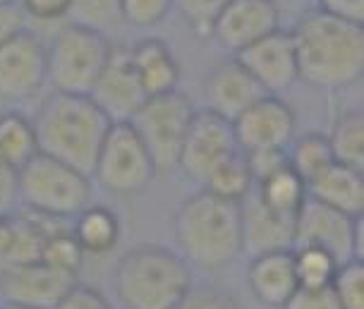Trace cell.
<instances>
[{"instance_id":"6da1fadb","label":"cell","mask_w":364,"mask_h":309,"mask_svg":"<svg viewBox=\"0 0 364 309\" xmlns=\"http://www.w3.org/2000/svg\"><path fill=\"white\" fill-rule=\"evenodd\" d=\"M292 34L297 75L316 89H346L364 75V24L311 10Z\"/></svg>"},{"instance_id":"7a4b0ae2","label":"cell","mask_w":364,"mask_h":309,"mask_svg":"<svg viewBox=\"0 0 364 309\" xmlns=\"http://www.w3.org/2000/svg\"><path fill=\"white\" fill-rule=\"evenodd\" d=\"M173 233L178 254L190 266L223 271L242 254L240 204L206 190L194 192L175 211Z\"/></svg>"},{"instance_id":"3957f363","label":"cell","mask_w":364,"mask_h":309,"mask_svg":"<svg viewBox=\"0 0 364 309\" xmlns=\"http://www.w3.org/2000/svg\"><path fill=\"white\" fill-rule=\"evenodd\" d=\"M110 125L113 122L89 96L53 92L41 103L34 118L38 151L91 178Z\"/></svg>"},{"instance_id":"277c9868","label":"cell","mask_w":364,"mask_h":309,"mask_svg":"<svg viewBox=\"0 0 364 309\" xmlns=\"http://www.w3.org/2000/svg\"><path fill=\"white\" fill-rule=\"evenodd\" d=\"M113 288L125 309H175L192 288L190 264L161 244H139L122 254Z\"/></svg>"},{"instance_id":"5b68a950","label":"cell","mask_w":364,"mask_h":309,"mask_svg":"<svg viewBox=\"0 0 364 309\" xmlns=\"http://www.w3.org/2000/svg\"><path fill=\"white\" fill-rule=\"evenodd\" d=\"M15 175L17 199L29 211L68 221L91 204V178L48 153L38 151Z\"/></svg>"},{"instance_id":"8992f818","label":"cell","mask_w":364,"mask_h":309,"mask_svg":"<svg viewBox=\"0 0 364 309\" xmlns=\"http://www.w3.org/2000/svg\"><path fill=\"white\" fill-rule=\"evenodd\" d=\"M110 46L103 31L68 24L46 46V80L53 92L89 96L106 65Z\"/></svg>"},{"instance_id":"52a82bcc","label":"cell","mask_w":364,"mask_h":309,"mask_svg":"<svg viewBox=\"0 0 364 309\" xmlns=\"http://www.w3.org/2000/svg\"><path fill=\"white\" fill-rule=\"evenodd\" d=\"M197 113L190 96L182 92H168L149 96L139 111L129 118V125L146 146L156 173H171L178 166L180 146L185 139L190 122Z\"/></svg>"},{"instance_id":"ba28073f","label":"cell","mask_w":364,"mask_h":309,"mask_svg":"<svg viewBox=\"0 0 364 309\" xmlns=\"http://www.w3.org/2000/svg\"><path fill=\"white\" fill-rule=\"evenodd\" d=\"M156 178V166L129 122H113L96 156L91 180L110 195L129 197L146 190Z\"/></svg>"},{"instance_id":"9c48e42d","label":"cell","mask_w":364,"mask_h":309,"mask_svg":"<svg viewBox=\"0 0 364 309\" xmlns=\"http://www.w3.org/2000/svg\"><path fill=\"white\" fill-rule=\"evenodd\" d=\"M326 249L338 261H364L362 218L346 216L331 206L307 197L295 216V244Z\"/></svg>"},{"instance_id":"30bf717a","label":"cell","mask_w":364,"mask_h":309,"mask_svg":"<svg viewBox=\"0 0 364 309\" xmlns=\"http://www.w3.org/2000/svg\"><path fill=\"white\" fill-rule=\"evenodd\" d=\"M237 151L240 146L230 122L204 108V111L194 113L190 130L182 139L175 170H180L187 183L197 185L201 190L211 173Z\"/></svg>"},{"instance_id":"8fae6325","label":"cell","mask_w":364,"mask_h":309,"mask_svg":"<svg viewBox=\"0 0 364 309\" xmlns=\"http://www.w3.org/2000/svg\"><path fill=\"white\" fill-rule=\"evenodd\" d=\"M77 283V276L46 261L0 264V300L3 305L53 309Z\"/></svg>"},{"instance_id":"7c38bea8","label":"cell","mask_w":364,"mask_h":309,"mask_svg":"<svg viewBox=\"0 0 364 309\" xmlns=\"http://www.w3.org/2000/svg\"><path fill=\"white\" fill-rule=\"evenodd\" d=\"M46 46L34 31L22 29L0 46V103H22L46 85Z\"/></svg>"},{"instance_id":"4fadbf2b","label":"cell","mask_w":364,"mask_h":309,"mask_svg":"<svg viewBox=\"0 0 364 309\" xmlns=\"http://www.w3.org/2000/svg\"><path fill=\"white\" fill-rule=\"evenodd\" d=\"M230 125L242 153L288 149L295 139V113L278 94L262 96Z\"/></svg>"},{"instance_id":"5bb4252c","label":"cell","mask_w":364,"mask_h":309,"mask_svg":"<svg viewBox=\"0 0 364 309\" xmlns=\"http://www.w3.org/2000/svg\"><path fill=\"white\" fill-rule=\"evenodd\" d=\"M89 99L101 108L110 122H129L141 103L149 99L132 67L127 46H122V43L110 46V55L99 80L91 87Z\"/></svg>"},{"instance_id":"9a60e30c","label":"cell","mask_w":364,"mask_h":309,"mask_svg":"<svg viewBox=\"0 0 364 309\" xmlns=\"http://www.w3.org/2000/svg\"><path fill=\"white\" fill-rule=\"evenodd\" d=\"M276 29H281L276 0H230L216 17L209 36L223 50L237 55Z\"/></svg>"},{"instance_id":"2e32d148","label":"cell","mask_w":364,"mask_h":309,"mask_svg":"<svg viewBox=\"0 0 364 309\" xmlns=\"http://www.w3.org/2000/svg\"><path fill=\"white\" fill-rule=\"evenodd\" d=\"M266 94H283L300 80L290 31L276 29L235 55Z\"/></svg>"},{"instance_id":"e0dca14e","label":"cell","mask_w":364,"mask_h":309,"mask_svg":"<svg viewBox=\"0 0 364 309\" xmlns=\"http://www.w3.org/2000/svg\"><path fill=\"white\" fill-rule=\"evenodd\" d=\"M262 96H266L262 85L247 72L237 58L218 63L204 80L206 111L216 113L218 118L228 122H232L237 115H242Z\"/></svg>"},{"instance_id":"ac0fdd59","label":"cell","mask_w":364,"mask_h":309,"mask_svg":"<svg viewBox=\"0 0 364 309\" xmlns=\"http://www.w3.org/2000/svg\"><path fill=\"white\" fill-rule=\"evenodd\" d=\"M240 216H242V252L257 256L276 249H292L295 218L278 216L266 209L255 190L240 202Z\"/></svg>"},{"instance_id":"d6986e66","label":"cell","mask_w":364,"mask_h":309,"mask_svg":"<svg viewBox=\"0 0 364 309\" xmlns=\"http://www.w3.org/2000/svg\"><path fill=\"white\" fill-rule=\"evenodd\" d=\"M247 283H250L255 298L271 309H281L290 295L297 291L295 264H292V249H276L252 256L247 269Z\"/></svg>"},{"instance_id":"ffe728a7","label":"cell","mask_w":364,"mask_h":309,"mask_svg":"<svg viewBox=\"0 0 364 309\" xmlns=\"http://www.w3.org/2000/svg\"><path fill=\"white\" fill-rule=\"evenodd\" d=\"M307 197L346 216H364V173L333 163L307 185Z\"/></svg>"},{"instance_id":"44dd1931","label":"cell","mask_w":364,"mask_h":309,"mask_svg":"<svg viewBox=\"0 0 364 309\" xmlns=\"http://www.w3.org/2000/svg\"><path fill=\"white\" fill-rule=\"evenodd\" d=\"M129 60L146 96H159L178 89L180 65L173 50L161 38H141L129 48Z\"/></svg>"},{"instance_id":"7402d4cb","label":"cell","mask_w":364,"mask_h":309,"mask_svg":"<svg viewBox=\"0 0 364 309\" xmlns=\"http://www.w3.org/2000/svg\"><path fill=\"white\" fill-rule=\"evenodd\" d=\"M70 233L84 254H108L120 242V218L101 204H89L75 216Z\"/></svg>"},{"instance_id":"603a6c76","label":"cell","mask_w":364,"mask_h":309,"mask_svg":"<svg viewBox=\"0 0 364 309\" xmlns=\"http://www.w3.org/2000/svg\"><path fill=\"white\" fill-rule=\"evenodd\" d=\"M255 195L273 214L295 218L297 211L302 209L304 199H307V183L290 166H283L281 170L259 180L255 185Z\"/></svg>"},{"instance_id":"cb8c5ba5","label":"cell","mask_w":364,"mask_h":309,"mask_svg":"<svg viewBox=\"0 0 364 309\" xmlns=\"http://www.w3.org/2000/svg\"><path fill=\"white\" fill-rule=\"evenodd\" d=\"M36 153L38 139L34 120H29L22 111L0 113V161L17 173Z\"/></svg>"},{"instance_id":"d4e9b609","label":"cell","mask_w":364,"mask_h":309,"mask_svg":"<svg viewBox=\"0 0 364 309\" xmlns=\"http://www.w3.org/2000/svg\"><path fill=\"white\" fill-rule=\"evenodd\" d=\"M333 161L364 173V118L362 111H343L328 134Z\"/></svg>"},{"instance_id":"484cf974","label":"cell","mask_w":364,"mask_h":309,"mask_svg":"<svg viewBox=\"0 0 364 309\" xmlns=\"http://www.w3.org/2000/svg\"><path fill=\"white\" fill-rule=\"evenodd\" d=\"M285 151H288V166L307 185L321 175L328 166L336 163L333 153H331L328 137L321 132H307L302 137H295Z\"/></svg>"},{"instance_id":"4316f807","label":"cell","mask_w":364,"mask_h":309,"mask_svg":"<svg viewBox=\"0 0 364 309\" xmlns=\"http://www.w3.org/2000/svg\"><path fill=\"white\" fill-rule=\"evenodd\" d=\"M206 192L216 195L228 202H242V199L255 190V175H252L250 161L242 151L232 153L230 158H225L216 170L211 173L209 180L204 183Z\"/></svg>"},{"instance_id":"83f0119b","label":"cell","mask_w":364,"mask_h":309,"mask_svg":"<svg viewBox=\"0 0 364 309\" xmlns=\"http://www.w3.org/2000/svg\"><path fill=\"white\" fill-rule=\"evenodd\" d=\"M292 264H295V276L300 288H326L331 286L333 276L341 266V261L326 249L309 247V244H297L292 247Z\"/></svg>"},{"instance_id":"f1b7e54d","label":"cell","mask_w":364,"mask_h":309,"mask_svg":"<svg viewBox=\"0 0 364 309\" xmlns=\"http://www.w3.org/2000/svg\"><path fill=\"white\" fill-rule=\"evenodd\" d=\"M68 19L70 24H80V27L108 34L122 24L120 0H70Z\"/></svg>"},{"instance_id":"f546056e","label":"cell","mask_w":364,"mask_h":309,"mask_svg":"<svg viewBox=\"0 0 364 309\" xmlns=\"http://www.w3.org/2000/svg\"><path fill=\"white\" fill-rule=\"evenodd\" d=\"M341 309H364V261H346L331 281Z\"/></svg>"},{"instance_id":"4dcf8cb0","label":"cell","mask_w":364,"mask_h":309,"mask_svg":"<svg viewBox=\"0 0 364 309\" xmlns=\"http://www.w3.org/2000/svg\"><path fill=\"white\" fill-rule=\"evenodd\" d=\"M82 256H84V252L80 249V244H77L73 233L65 228V230H60V233L50 235L48 240H46L43 252H41V261L60 269V271H68V273L77 276L80 273V266H82Z\"/></svg>"},{"instance_id":"1f68e13d","label":"cell","mask_w":364,"mask_h":309,"mask_svg":"<svg viewBox=\"0 0 364 309\" xmlns=\"http://www.w3.org/2000/svg\"><path fill=\"white\" fill-rule=\"evenodd\" d=\"M173 10V0H120V19L134 29L161 24Z\"/></svg>"},{"instance_id":"d6a6232c","label":"cell","mask_w":364,"mask_h":309,"mask_svg":"<svg viewBox=\"0 0 364 309\" xmlns=\"http://www.w3.org/2000/svg\"><path fill=\"white\" fill-rule=\"evenodd\" d=\"M228 3L230 0H173V8L180 12L192 31H197L199 36H209L213 22Z\"/></svg>"},{"instance_id":"836d02e7","label":"cell","mask_w":364,"mask_h":309,"mask_svg":"<svg viewBox=\"0 0 364 309\" xmlns=\"http://www.w3.org/2000/svg\"><path fill=\"white\" fill-rule=\"evenodd\" d=\"M281 309H341L331 286L326 288H297Z\"/></svg>"},{"instance_id":"e575fe53","label":"cell","mask_w":364,"mask_h":309,"mask_svg":"<svg viewBox=\"0 0 364 309\" xmlns=\"http://www.w3.org/2000/svg\"><path fill=\"white\" fill-rule=\"evenodd\" d=\"M53 309H110V302L96 288L84 286V283L77 281Z\"/></svg>"},{"instance_id":"d590c367","label":"cell","mask_w":364,"mask_h":309,"mask_svg":"<svg viewBox=\"0 0 364 309\" xmlns=\"http://www.w3.org/2000/svg\"><path fill=\"white\" fill-rule=\"evenodd\" d=\"M175 309H242L235 298L218 291H192L182 298Z\"/></svg>"},{"instance_id":"8d00e7d4","label":"cell","mask_w":364,"mask_h":309,"mask_svg":"<svg viewBox=\"0 0 364 309\" xmlns=\"http://www.w3.org/2000/svg\"><path fill=\"white\" fill-rule=\"evenodd\" d=\"M247 161H250L252 175H255V185L259 180H264L271 173L281 170L283 166H288V151L285 149H271V151H252L245 153Z\"/></svg>"},{"instance_id":"74e56055","label":"cell","mask_w":364,"mask_h":309,"mask_svg":"<svg viewBox=\"0 0 364 309\" xmlns=\"http://www.w3.org/2000/svg\"><path fill=\"white\" fill-rule=\"evenodd\" d=\"M22 29H27V12L22 10L19 0L0 3V46Z\"/></svg>"},{"instance_id":"f35d334b","label":"cell","mask_w":364,"mask_h":309,"mask_svg":"<svg viewBox=\"0 0 364 309\" xmlns=\"http://www.w3.org/2000/svg\"><path fill=\"white\" fill-rule=\"evenodd\" d=\"M19 5L27 12V17L43 19V22L68 17L70 10V0H19Z\"/></svg>"},{"instance_id":"ab89813d","label":"cell","mask_w":364,"mask_h":309,"mask_svg":"<svg viewBox=\"0 0 364 309\" xmlns=\"http://www.w3.org/2000/svg\"><path fill=\"white\" fill-rule=\"evenodd\" d=\"M316 10L364 24V0H316Z\"/></svg>"},{"instance_id":"60d3db41","label":"cell","mask_w":364,"mask_h":309,"mask_svg":"<svg viewBox=\"0 0 364 309\" xmlns=\"http://www.w3.org/2000/svg\"><path fill=\"white\" fill-rule=\"evenodd\" d=\"M17 202V175L15 170L0 161V216L10 211V206Z\"/></svg>"},{"instance_id":"b9f144b4","label":"cell","mask_w":364,"mask_h":309,"mask_svg":"<svg viewBox=\"0 0 364 309\" xmlns=\"http://www.w3.org/2000/svg\"><path fill=\"white\" fill-rule=\"evenodd\" d=\"M12 237H15V228H12V218L0 216V261H5V256L10 254Z\"/></svg>"},{"instance_id":"7bdbcfd3","label":"cell","mask_w":364,"mask_h":309,"mask_svg":"<svg viewBox=\"0 0 364 309\" xmlns=\"http://www.w3.org/2000/svg\"><path fill=\"white\" fill-rule=\"evenodd\" d=\"M3 309H34V307H19V305H3Z\"/></svg>"},{"instance_id":"ee69618b","label":"cell","mask_w":364,"mask_h":309,"mask_svg":"<svg viewBox=\"0 0 364 309\" xmlns=\"http://www.w3.org/2000/svg\"><path fill=\"white\" fill-rule=\"evenodd\" d=\"M0 3H5V0H0Z\"/></svg>"},{"instance_id":"f6af8a7d","label":"cell","mask_w":364,"mask_h":309,"mask_svg":"<svg viewBox=\"0 0 364 309\" xmlns=\"http://www.w3.org/2000/svg\"><path fill=\"white\" fill-rule=\"evenodd\" d=\"M0 309H3V307H0Z\"/></svg>"},{"instance_id":"bcb514c9","label":"cell","mask_w":364,"mask_h":309,"mask_svg":"<svg viewBox=\"0 0 364 309\" xmlns=\"http://www.w3.org/2000/svg\"><path fill=\"white\" fill-rule=\"evenodd\" d=\"M276 3H278V0H276Z\"/></svg>"}]
</instances>
